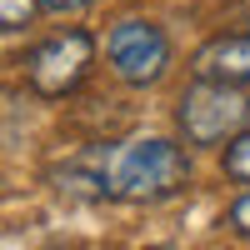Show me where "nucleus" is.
Returning a JSON list of instances; mask_svg holds the SVG:
<instances>
[{"label":"nucleus","instance_id":"f257e3e1","mask_svg":"<svg viewBox=\"0 0 250 250\" xmlns=\"http://www.w3.org/2000/svg\"><path fill=\"white\" fill-rule=\"evenodd\" d=\"M190 180V160H185L180 145L170 140H125L105 155L100 165V185H105V195L115 200H165L175 195L180 185Z\"/></svg>","mask_w":250,"mask_h":250},{"label":"nucleus","instance_id":"f03ea898","mask_svg":"<svg viewBox=\"0 0 250 250\" xmlns=\"http://www.w3.org/2000/svg\"><path fill=\"white\" fill-rule=\"evenodd\" d=\"M105 60H110V70L125 85H155L165 75V65H170V40H165L160 25L130 15V20H120V25H110Z\"/></svg>","mask_w":250,"mask_h":250},{"label":"nucleus","instance_id":"7ed1b4c3","mask_svg":"<svg viewBox=\"0 0 250 250\" xmlns=\"http://www.w3.org/2000/svg\"><path fill=\"white\" fill-rule=\"evenodd\" d=\"M90 55H95V40H90L85 30H60V35L40 40V45L30 50L25 75H30V85H35L40 95L55 100V95H70L80 80H85Z\"/></svg>","mask_w":250,"mask_h":250},{"label":"nucleus","instance_id":"20e7f679","mask_svg":"<svg viewBox=\"0 0 250 250\" xmlns=\"http://www.w3.org/2000/svg\"><path fill=\"white\" fill-rule=\"evenodd\" d=\"M250 105L235 95V85H215V80H200V85L185 90L180 100V130L190 145H215L230 130H240V115Z\"/></svg>","mask_w":250,"mask_h":250},{"label":"nucleus","instance_id":"39448f33","mask_svg":"<svg viewBox=\"0 0 250 250\" xmlns=\"http://www.w3.org/2000/svg\"><path fill=\"white\" fill-rule=\"evenodd\" d=\"M195 75L215 85H245L250 80V35H220L195 55Z\"/></svg>","mask_w":250,"mask_h":250},{"label":"nucleus","instance_id":"423d86ee","mask_svg":"<svg viewBox=\"0 0 250 250\" xmlns=\"http://www.w3.org/2000/svg\"><path fill=\"white\" fill-rule=\"evenodd\" d=\"M40 0H0V30H15V25H25V20L35 15Z\"/></svg>","mask_w":250,"mask_h":250},{"label":"nucleus","instance_id":"0eeeda50","mask_svg":"<svg viewBox=\"0 0 250 250\" xmlns=\"http://www.w3.org/2000/svg\"><path fill=\"white\" fill-rule=\"evenodd\" d=\"M225 170L240 175V180H250V130H245V135H235V145L225 150Z\"/></svg>","mask_w":250,"mask_h":250},{"label":"nucleus","instance_id":"6e6552de","mask_svg":"<svg viewBox=\"0 0 250 250\" xmlns=\"http://www.w3.org/2000/svg\"><path fill=\"white\" fill-rule=\"evenodd\" d=\"M225 220H230V230H240V235H250V195H240V200L230 205V215H225Z\"/></svg>","mask_w":250,"mask_h":250},{"label":"nucleus","instance_id":"1a4fd4ad","mask_svg":"<svg viewBox=\"0 0 250 250\" xmlns=\"http://www.w3.org/2000/svg\"><path fill=\"white\" fill-rule=\"evenodd\" d=\"M45 10H55V15H65V10H85L90 0H40Z\"/></svg>","mask_w":250,"mask_h":250}]
</instances>
